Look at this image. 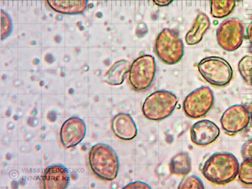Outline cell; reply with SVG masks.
<instances>
[{"mask_svg":"<svg viewBox=\"0 0 252 189\" xmlns=\"http://www.w3.org/2000/svg\"><path fill=\"white\" fill-rule=\"evenodd\" d=\"M239 168V162L235 155L228 152H218L205 162L202 173L211 183L224 185L236 179Z\"/></svg>","mask_w":252,"mask_h":189,"instance_id":"1","label":"cell"},{"mask_svg":"<svg viewBox=\"0 0 252 189\" xmlns=\"http://www.w3.org/2000/svg\"><path fill=\"white\" fill-rule=\"evenodd\" d=\"M89 165L92 172L103 181H112L118 177L119 161L118 155L109 146L98 143L89 153Z\"/></svg>","mask_w":252,"mask_h":189,"instance_id":"2","label":"cell"},{"mask_svg":"<svg viewBox=\"0 0 252 189\" xmlns=\"http://www.w3.org/2000/svg\"><path fill=\"white\" fill-rule=\"evenodd\" d=\"M178 102L179 99L172 92L158 91L146 98L142 111L145 118L149 120L163 121L173 114Z\"/></svg>","mask_w":252,"mask_h":189,"instance_id":"3","label":"cell"},{"mask_svg":"<svg viewBox=\"0 0 252 189\" xmlns=\"http://www.w3.org/2000/svg\"><path fill=\"white\" fill-rule=\"evenodd\" d=\"M155 50L162 62L174 65L181 62L184 55V46L175 31L165 28L157 36Z\"/></svg>","mask_w":252,"mask_h":189,"instance_id":"4","label":"cell"},{"mask_svg":"<svg viewBox=\"0 0 252 189\" xmlns=\"http://www.w3.org/2000/svg\"><path fill=\"white\" fill-rule=\"evenodd\" d=\"M198 71L209 84L226 86L233 78V69L227 61L217 56L204 58L199 63Z\"/></svg>","mask_w":252,"mask_h":189,"instance_id":"5","label":"cell"},{"mask_svg":"<svg viewBox=\"0 0 252 189\" xmlns=\"http://www.w3.org/2000/svg\"><path fill=\"white\" fill-rule=\"evenodd\" d=\"M157 66L152 55H143L135 60L130 67L129 80L134 91H146L154 82Z\"/></svg>","mask_w":252,"mask_h":189,"instance_id":"6","label":"cell"},{"mask_svg":"<svg viewBox=\"0 0 252 189\" xmlns=\"http://www.w3.org/2000/svg\"><path fill=\"white\" fill-rule=\"evenodd\" d=\"M245 37V25L237 18L224 20L217 31L218 44L224 51L233 52L242 46Z\"/></svg>","mask_w":252,"mask_h":189,"instance_id":"7","label":"cell"},{"mask_svg":"<svg viewBox=\"0 0 252 189\" xmlns=\"http://www.w3.org/2000/svg\"><path fill=\"white\" fill-rule=\"evenodd\" d=\"M212 90L208 87H201L191 92L183 103L184 113L189 118L198 119L206 116L214 105Z\"/></svg>","mask_w":252,"mask_h":189,"instance_id":"8","label":"cell"},{"mask_svg":"<svg viewBox=\"0 0 252 189\" xmlns=\"http://www.w3.org/2000/svg\"><path fill=\"white\" fill-rule=\"evenodd\" d=\"M251 119L248 109L244 105L236 104L225 110L220 123L224 132L232 136L244 130L249 126Z\"/></svg>","mask_w":252,"mask_h":189,"instance_id":"9","label":"cell"},{"mask_svg":"<svg viewBox=\"0 0 252 189\" xmlns=\"http://www.w3.org/2000/svg\"><path fill=\"white\" fill-rule=\"evenodd\" d=\"M86 125L82 119L73 117L67 119L61 129L60 138L64 148L75 147L83 141L86 135Z\"/></svg>","mask_w":252,"mask_h":189,"instance_id":"10","label":"cell"},{"mask_svg":"<svg viewBox=\"0 0 252 189\" xmlns=\"http://www.w3.org/2000/svg\"><path fill=\"white\" fill-rule=\"evenodd\" d=\"M220 128L209 120H201L195 123L190 129V139L193 144L199 146H206L218 138Z\"/></svg>","mask_w":252,"mask_h":189,"instance_id":"11","label":"cell"},{"mask_svg":"<svg viewBox=\"0 0 252 189\" xmlns=\"http://www.w3.org/2000/svg\"><path fill=\"white\" fill-rule=\"evenodd\" d=\"M69 182L68 171L60 165L49 166L45 170L42 183L45 189H64Z\"/></svg>","mask_w":252,"mask_h":189,"instance_id":"12","label":"cell"},{"mask_svg":"<svg viewBox=\"0 0 252 189\" xmlns=\"http://www.w3.org/2000/svg\"><path fill=\"white\" fill-rule=\"evenodd\" d=\"M112 129L118 138L125 141L132 140L138 134L136 124L127 114L120 113L112 119Z\"/></svg>","mask_w":252,"mask_h":189,"instance_id":"13","label":"cell"},{"mask_svg":"<svg viewBox=\"0 0 252 189\" xmlns=\"http://www.w3.org/2000/svg\"><path fill=\"white\" fill-rule=\"evenodd\" d=\"M52 10L64 15L81 14L87 10L88 0H46Z\"/></svg>","mask_w":252,"mask_h":189,"instance_id":"14","label":"cell"},{"mask_svg":"<svg viewBox=\"0 0 252 189\" xmlns=\"http://www.w3.org/2000/svg\"><path fill=\"white\" fill-rule=\"evenodd\" d=\"M210 26V20L208 16L204 13H199L193 22L192 28L186 33V43L189 46H194L199 44Z\"/></svg>","mask_w":252,"mask_h":189,"instance_id":"15","label":"cell"},{"mask_svg":"<svg viewBox=\"0 0 252 189\" xmlns=\"http://www.w3.org/2000/svg\"><path fill=\"white\" fill-rule=\"evenodd\" d=\"M129 63L126 60L119 61L109 69L105 75V81L108 84L117 86L122 84L129 72Z\"/></svg>","mask_w":252,"mask_h":189,"instance_id":"16","label":"cell"},{"mask_svg":"<svg viewBox=\"0 0 252 189\" xmlns=\"http://www.w3.org/2000/svg\"><path fill=\"white\" fill-rule=\"evenodd\" d=\"M170 172L178 176H186L192 170V159L188 153L180 152L171 159Z\"/></svg>","mask_w":252,"mask_h":189,"instance_id":"17","label":"cell"},{"mask_svg":"<svg viewBox=\"0 0 252 189\" xmlns=\"http://www.w3.org/2000/svg\"><path fill=\"white\" fill-rule=\"evenodd\" d=\"M236 0H210L211 14L217 19L226 17L233 12Z\"/></svg>","mask_w":252,"mask_h":189,"instance_id":"18","label":"cell"},{"mask_svg":"<svg viewBox=\"0 0 252 189\" xmlns=\"http://www.w3.org/2000/svg\"><path fill=\"white\" fill-rule=\"evenodd\" d=\"M238 70L247 83L252 86V56H246L238 63Z\"/></svg>","mask_w":252,"mask_h":189,"instance_id":"19","label":"cell"},{"mask_svg":"<svg viewBox=\"0 0 252 189\" xmlns=\"http://www.w3.org/2000/svg\"><path fill=\"white\" fill-rule=\"evenodd\" d=\"M240 181L245 185H252V159H244L238 171Z\"/></svg>","mask_w":252,"mask_h":189,"instance_id":"20","label":"cell"},{"mask_svg":"<svg viewBox=\"0 0 252 189\" xmlns=\"http://www.w3.org/2000/svg\"><path fill=\"white\" fill-rule=\"evenodd\" d=\"M179 189H204V186L201 179L195 175L184 178L179 186H178Z\"/></svg>","mask_w":252,"mask_h":189,"instance_id":"21","label":"cell"},{"mask_svg":"<svg viewBox=\"0 0 252 189\" xmlns=\"http://www.w3.org/2000/svg\"><path fill=\"white\" fill-rule=\"evenodd\" d=\"M241 154L244 159H252V138L243 145L241 149Z\"/></svg>","mask_w":252,"mask_h":189,"instance_id":"22","label":"cell"},{"mask_svg":"<svg viewBox=\"0 0 252 189\" xmlns=\"http://www.w3.org/2000/svg\"><path fill=\"white\" fill-rule=\"evenodd\" d=\"M1 19H3L4 22H5V29L3 31L1 32V34L4 32V31H5V33H4V38H6L8 37L9 35L10 34L11 32H12V21H11V19L9 15L6 12L4 13V11H1ZM4 37L2 40H3Z\"/></svg>","mask_w":252,"mask_h":189,"instance_id":"23","label":"cell"},{"mask_svg":"<svg viewBox=\"0 0 252 189\" xmlns=\"http://www.w3.org/2000/svg\"><path fill=\"white\" fill-rule=\"evenodd\" d=\"M124 189H151V187L148 184L141 182H134L126 186Z\"/></svg>","mask_w":252,"mask_h":189,"instance_id":"24","label":"cell"},{"mask_svg":"<svg viewBox=\"0 0 252 189\" xmlns=\"http://www.w3.org/2000/svg\"><path fill=\"white\" fill-rule=\"evenodd\" d=\"M174 0H153L155 4L158 6H167L170 5Z\"/></svg>","mask_w":252,"mask_h":189,"instance_id":"25","label":"cell"},{"mask_svg":"<svg viewBox=\"0 0 252 189\" xmlns=\"http://www.w3.org/2000/svg\"><path fill=\"white\" fill-rule=\"evenodd\" d=\"M247 37H248L250 42L252 45V21L250 24L248 29H247Z\"/></svg>","mask_w":252,"mask_h":189,"instance_id":"26","label":"cell"},{"mask_svg":"<svg viewBox=\"0 0 252 189\" xmlns=\"http://www.w3.org/2000/svg\"><path fill=\"white\" fill-rule=\"evenodd\" d=\"M249 110V112H250V115H251V120L252 121V101L251 103V105H250Z\"/></svg>","mask_w":252,"mask_h":189,"instance_id":"27","label":"cell"}]
</instances>
